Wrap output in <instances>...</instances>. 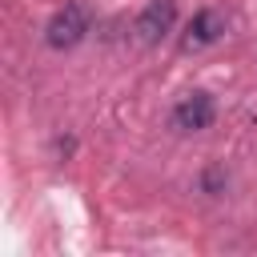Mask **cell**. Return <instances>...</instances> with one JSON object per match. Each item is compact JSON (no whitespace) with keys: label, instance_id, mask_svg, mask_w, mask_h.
<instances>
[{"label":"cell","instance_id":"5b68a950","mask_svg":"<svg viewBox=\"0 0 257 257\" xmlns=\"http://www.w3.org/2000/svg\"><path fill=\"white\" fill-rule=\"evenodd\" d=\"M225 185H229V173H225L221 165H209V169L201 173V193L217 197V193H225Z\"/></svg>","mask_w":257,"mask_h":257},{"label":"cell","instance_id":"6da1fadb","mask_svg":"<svg viewBox=\"0 0 257 257\" xmlns=\"http://www.w3.org/2000/svg\"><path fill=\"white\" fill-rule=\"evenodd\" d=\"M88 24H92L88 8H84L80 0H64V4H60V8H56V12L48 16V24H44V44H48L52 52L76 48V44L84 40Z\"/></svg>","mask_w":257,"mask_h":257},{"label":"cell","instance_id":"277c9868","mask_svg":"<svg viewBox=\"0 0 257 257\" xmlns=\"http://www.w3.org/2000/svg\"><path fill=\"white\" fill-rule=\"evenodd\" d=\"M173 24H177V0H149V4L137 12L133 32H137L141 44H161V40L173 32Z\"/></svg>","mask_w":257,"mask_h":257},{"label":"cell","instance_id":"7a4b0ae2","mask_svg":"<svg viewBox=\"0 0 257 257\" xmlns=\"http://www.w3.org/2000/svg\"><path fill=\"white\" fill-rule=\"evenodd\" d=\"M213 116H217V100H213V92L193 88V92H185V96L173 104L169 124H173L177 133H201V128L213 124Z\"/></svg>","mask_w":257,"mask_h":257},{"label":"cell","instance_id":"3957f363","mask_svg":"<svg viewBox=\"0 0 257 257\" xmlns=\"http://www.w3.org/2000/svg\"><path fill=\"white\" fill-rule=\"evenodd\" d=\"M225 28H229V20H225L221 8H197L193 20H189L185 32H181V52H201V48L217 44V40L225 36Z\"/></svg>","mask_w":257,"mask_h":257}]
</instances>
